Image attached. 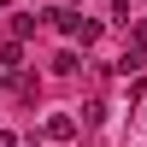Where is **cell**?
I'll use <instances>...</instances> for the list:
<instances>
[{
    "mask_svg": "<svg viewBox=\"0 0 147 147\" xmlns=\"http://www.w3.org/2000/svg\"><path fill=\"white\" fill-rule=\"evenodd\" d=\"M41 136H47V141H71V136H77V118H71V112H53V118L41 124Z\"/></svg>",
    "mask_w": 147,
    "mask_h": 147,
    "instance_id": "obj_1",
    "label": "cell"
},
{
    "mask_svg": "<svg viewBox=\"0 0 147 147\" xmlns=\"http://www.w3.org/2000/svg\"><path fill=\"white\" fill-rule=\"evenodd\" d=\"M0 147H18V136H12V129H0Z\"/></svg>",
    "mask_w": 147,
    "mask_h": 147,
    "instance_id": "obj_2",
    "label": "cell"
},
{
    "mask_svg": "<svg viewBox=\"0 0 147 147\" xmlns=\"http://www.w3.org/2000/svg\"><path fill=\"white\" fill-rule=\"evenodd\" d=\"M0 6H6V0H0Z\"/></svg>",
    "mask_w": 147,
    "mask_h": 147,
    "instance_id": "obj_3",
    "label": "cell"
}]
</instances>
